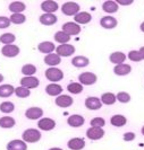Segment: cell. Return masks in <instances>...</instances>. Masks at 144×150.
I'll list each match as a JSON object with an SVG mask.
<instances>
[{"label": "cell", "mask_w": 144, "mask_h": 150, "mask_svg": "<svg viewBox=\"0 0 144 150\" xmlns=\"http://www.w3.org/2000/svg\"><path fill=\"white\" fill-rule=\"evenodd\" d=\"M80 5L73 2V1H69V2H65L62 6H61V11L62 14L66 16H75L80 13Z\"/></svg>", "instance_id": "2"}, {"label": "cell", "mask_w": 144, "mask_h": 150, "mask_svg": "<svg viewBox=\"0 0 144 150\" xmlns=\"http://www.w3.org/2000/svg\"><path fill=\"white\" fill-rule=\"evenodd\" d=\"M134 139H135V133H133V132H126L124 134V140L125 141H133Z\"/></svg>", "instance_id": "44"}, {"label": "cell", "mask_w": 144, "mask_h": 150, "mask_svg": "<svg viewBox=\"0 0 144 150\" xmlns=\"http://www.w3.org/2000/svg\"><path fill=\"white\" fill-rule=\"evenodd\" d=\"M21 85L22 87H25L27 89H32V88H37L40 85V80L35 77H24L21 79Z\"/></svg>", "instance_id": "8"}, {"label": "cell", "mask_w": 144, "mask_h": 150, "mask_svg": "<svg viewBox=\"0 0 144 150\" xmlns=\"http://www.w3.org/2000/svg\"><path fill=\"white\" fill-rule=\"evenodd\" d=\"M49 150H62V149H60V148H50Z\"/></svg>", "instance_id": "49"}, {"label": "cell", "mask_w": 144, "mask_h": 150, "mask_svg": "<svg viewBox=\"0 0 144 150\" xmlns=\"http://www.w3.org/2000/svg\"><path fill=\"white\" fill-rule=\"evenodd\" d=\"M1 81H4V76L0 74V83H1Z\"/></svg>", "instance_id": "48"}, {"label": "cell", "mask_w": 144, "mask_h": 150, "mask_svg": "<svg viewBox=\"0 0 144 150\" xmlns=\"http://www.w3.org/2000/svg\"><path fill=\"white\" fill-rule=\"evenodd\" d=\"M25 9H26V6L22 1H14L9 5V10L13 14H22V11H24Z\"/></svg>", "instance_id": "27"}, {"label": "cell", "mask_w": 144, "mask_h": 150, "mask_svg": "<svg viewBox=\"0 0 144 150\" xmlns=\"http://www.w3.org/2000/svg\"><path fill=\"white\" fill-rule=\"evenodd\" d=\"M73 103H74V99L70 96H68V95H59L58 97L56 98V105L59 106V107H62V108L72 106Z\"/></svg>", "instance_id": "10"}, {"label": "cell", "mask_w": 144, "mask_h": 150, "mask_svg": "<svg viewBox=\"0 0 144 150\" xmlns=\"http://www.w3.org/2000/svg\"><path fill=\"white\" fill-rule=\"evenodd\" d=\"M103 135H105V131H103V129L101 128H93V127H91L86 131V137L89 139H91V140H99V139L103 138Z\"/></svg>", "instance_id": "11"}, {"label": "cell", "mask_w": 144, "mask_h": 150, "mask_svg": "<svg viewBox=\"0 0 144 150\" xmlns=\"http://www.w3.org/2000/svg\"><path fill=\"white\" fill-rule=\"evenodd\" d=\"M56 52L59 57H70L75 53V46L72 44H61L56 49Z\"/></svg>", "instance_id": "7"}, {"label": "cell", "mask_w": 144, "mask_h": 150, "mask_svg": "<svg viewBox=\"0 0 144 150\" xmlns=\"http://www.w3.org/2000/svg\"><path fill=\"white\" fill-rule=\"evenodd\" d=\"M42 115H43V111L40 107H30L25 112V116L30 120H38L40 117H42Z\"/></svg>", "instance_id": "14"}, {"label": "cell", "mask_w": 144, "mask_h": 150, "mask_svg": "<svg viewBox=\"0 0 144 150\" xmlns=\"http://www.w3.org/2000/svg\"><path fill=\"white\" fill-rule=\"evenodd\" d=\"M9 21H10V23H14V24L19 25V24L25 23L26 17H25V15H23V14H13V15L9 17Z\"/></svg>", "instance_id": "37"}, {"label": "cell", "mask_w": 144, "mask_h": 150, "mask_svg": "<svg viewBox=\"0 0 144 150\" xmlns=\"http://www.w3.org/2000/svg\"><path fill=\"white\" fill-rule=\"evenodd\" d=\"M10 21L8 17H5V16H0V28H7L10 26Z\"/></svg>", "instance_id": "43"}, {"label": "cell", "mask_w": 144, "mask_h": 150, "mask_svg": "<svg viewBox=\"0 0 144 150\" xmlns=\"http://www.w3.org/2000/svg\"><path fill=\"white\" fill-rule=\"evenodd\" d=\"M15 108V105L11 102H4L0 104V111L2 113H11Z\"/></svg>", "instance_id": "39"}, {"label": "cell", "mask_w": 144, "mask_h": 150, "mask_svg": "<svg viewBox=\"0 0 144 150\" xmlns=\"http://www.w3.org/2000/svg\"><path fill=\"white\" fill-rule=\"evenodd\" d=\"M110 123L114 125V127H117V128H121L124 127L126 123H127V120L124 115H119V114H116L111 117L110 120Z\"/></svg>", "instance_id": "28"}, {"label": "cell", "mask_w": 144, "mask_h": 150, "mask_svg": "<svg viewBox=\"0 0 144 150\" xmlns=\"http://www.w3.org/2000/svg\"><path fill=\"white\" fill-rule=\"evenodd\" d=\"M37 72V67L33 64H25L22 68V74L25 75V77H32Z\"/></svg>", "instance_id": "36"}, {"label": "cell", "mask_w": 144, "mask_h": 150, "mask_svg": "<svg viewBox=\"0 0 144 150\" xmlns=\"http://www.w3.org/2000/svg\"><path fill=\"white\" fill-rule=\"evenodd\" d=\"M117 5H121V6H128L133 4V0H116Z\"/></svg>", "instance_id": "45"}, {"label": "cell", "mask_w": 144, "mask_h": 150, "mask_svg": "<svg viewBox=\"0 0 144 150\" xmlns=\"http://www.w3.org/2000/svg\"><path fill=\"white\" fill-rule=\"evenodd\" d=\"M19 52H21L19 47H18L17 45H14V44L5 45V46L1 49L2 55L6 57V58H15V57H17V55L19 54Z\"/></svg>", "instance_id": "5"}, {"label": "cell", "mask_w": 144, "mask_h": 150, "mask_svg": "<svg viewBox=\"0 0 144 150\" xmlns=\"http://www.w3.org/2000/svg\"><path fill=\"white\" fill-rule=\"evenodd\" d=\"M53 38H54L56 42H58V43H60V44H67L69 41H70V36L67 35V34H65L62 30L57 32V33L54 34Z\"/></svg>", "instance_id": "31"}, {"label": "cell", "mask_w": 144, "mask_h": 150, "mask_svg": "<svg viewBox=\"0 0 144 150\" xmlns=\"http://www.w3.org/2000/svg\"><path fill=\"white\" fill-rule=\"evenodd\" d=\"M138 52H140L141 57H142V60H144V46H143V47H141V49L138 50Z\"/></svg>", "instance_id": "46"}, {"label": "cell", "mask_w": 144, "mask_h": 150, "mask_svg": "<svg viewBox=\"0 0 144 150\" xmlns=\"http://www.w3.org/2000/svg\"><path fill=\"white\" fill-rule=\"evenodd\" d=\"M15 40H16L15 35L11 34V33H5V34H2V35L0 36V42L6 45L13 44V43L15 42Z\"/></svg>", "instance_id": "34"}, {"label": "cell", "mask_w": 144, "mask_h": 150, "mask_svg": "<svg viewBox=\"0 0 144 150\" xmlns=\"http://www.w3.org/2000/svg\"><path fill=\"white\" fill-rule=\"evenodd\" d=\"M62 32L65 34L69 35V36H72V35H78L81 33V27L76 23L68 22V23H65L62 25Z\"/></svg>", "instance_id": "4"}, {"label": "cell", "mask_w": 144, "mask_h": 150, "mask_svg": "<svg viewBox=\"0 0 144 150\" xmlns=\"http://www.w3.org/2000/svg\"><path fill=\"white\" fill-rule=\"evenodd\" d=\"M15 93V88L11 85H1L0 86V97L6 98L11 96Z\"/></svg>", "instance_id": "30"}, {"label": "cell", "mask_w": 144, "mask_h": 150, "mask_svg": "<svg viewBox=\"0 0 144 150\" xmlns=\"http://www.w3.org/2000/svg\"><path fill=\"white\" fill-rule=\"evenodd\" d=\"M84 117L82 115H78V114H74V115H70L68 119H67V123L68 125L73 127V128H80L84 124Z\"/></svg>", "instance_id": "16"}, {"label": "cell", "mask_w": 144, "mask_h": 150, "mask_svg": "<svg viewBox=\"0 0 144 150\" xmlns=\"http://www.w3.org/2000/svg\"><path fill=\"white\" fill-rule=\"evenodd\" d=\"M142 134L144 135V127H143V128H142Z\"/></svg>", "instance_id": "50"}, {"label": "cell", "mask_w": 144, "mask_h": 150, "mask_svg": "<svg viewBox=\"0 0 144 150\" xmlns=\"http://www.w3.org/2000/svg\"><path fill=\"white\" fill-rule=\"evenodd\" d=\"M102 9L108 13V14H114L118 10V5L116 4V1H111V0H108L105 1L103 5H102Z\"/></svg>", "instance_id": "29"}, {"label": "cell", "mask_w": 144, "mask_h": 150, "mask_svg": "<svg viewBox=\"0 0 144 150\" xmlns=\"http://www.w3.org/2000/svg\"><path fill=\"white\" fill-rule=\"evenodd\" d=\"M15 120L10 116H2L0 117V127L4 129H10L15 127Z\"/></svg>", "instance_id": "33"}, {"label": "cell", "mask_w": 144, "mask_h": 150, "mask_svg": "<svg viewBox=\"0 0 144 150\" xmlns=\"http://www.w3.org/2000/svg\"><path fill=\"white\" fill-rule=\"evenodd\" d=\"M68 148L72 150H81L85 147V141L82 138H73L68 141Z\"/></svg>", "instance_id": "18"}, {"label": "cell", "mask_w": 144, "mask_h": 150, "mask_svg": "<svg viewBox=\"0 0 144 150\" xmlns=\"http://www.w3.org/2000/svg\"><path fill=\"white\" fill-rule=\"evenodd\" d=\"M126 54L123 52H114L112 54H110V57H109V60L111 61L112 63H115L116 66H118V64H121V63H124V61L126 60Z\"/></svg>", "instance_id": "25"}, {"label": "cell", "mask_w": 144, "mask_h": 150, "mask_svg": "<svg viewBox=\"0 0 144 150\" xmlns=\"http://www.w3.org/2000/svg\"><path fill=\"white\" fill-rule=\"evenodd\" d=\"M74 21L76 22V24H87L92 21V16L91 14L86 13V11H82V13H78L77 15H75L74 17Z\"/></svg>", "instance_id": "21"}, {"label": "cell", "mask_w": 144, "mask_h": 150, "mask_svg": "<svg viewBox=\"0 0 144 150\" xmlns=\"http://www.w3.org/2000/svg\"><path fill=\"white\" fill-rule=\"evenodd\" d=\"M15 94L17 97L19 98H26L30 96L31 91L30 89H27V88H25V87H17V88H15Z\"/></svg>", "instance_id": "38"}, {"label": "cell", "mask_w": 144, "mask_h": 150, "mask_svg": "<svg viewBox=\"0 0 144 150\" xmlns=\"http://www.w3.org/2000/svg\"><path fill=\"white\" fill-rule=\"evenodd\" d=\"M89 63H90V60H89L86 57H83V55L75 57V58H73V60H72V64L76 68H84V67H86Z\"/></svg>", "instance_id": "26"}, {"label": "cell", "mask_w": 144, "mask_h": 150, "mask_svg": "<svg viewBox=\"0 0 144 150\" xmlns=\"http://www.w3.org/2000/svg\"><path fill=\"white\" fill-rule=\"evenodd\" d=\"M97 76L94 75L93 72H83L78 76V81L81 85H86V86H90L93 83H97Z\"/></svg>", "instance_id": "6"}, {"label": "cell", "mask_w": 144, "mask_h": 150, "mask_svg": "<svg viewBox=\"0 0 144 150\" xmlns=\"http://www.w3.org/2000/svg\"><path fill=\"white\" fill-rule=\"evenodd\" d=\"M58 4L53 0H46L41 4V9L44 11V14H52L56 10H58Z\"/></svg>", "instance_id": "9"}, {"label": "cell", "mask_w": 144, "mask_h": 150, "mask_svg": "<svg viewBox=\"0 0 144 150\" xmlns=\"http://www.w3.org/2000/svg\"><path fill=\"white\" fill-rule=\"evenodd\" d=\"M128 59L130 61H134V62H140V61H142V57H141L138 51L133 50L128 53Z\"/></svg>", "instance_id": "41"}, {"label": "cell", "mask_w": 144, "mask_h": 150, "mask_svg": "<svg viewBox=\"0 0 144 150\" xmlns=\"http://www.w3.org/2000/svg\"><path fill=\"white\" fill-rule=\"evenodd\" d=\"M22 138H23V141L25 143H34L38 142L41 139V133L37 129H27L23 132Z\"/></svg>", "instance_id": "1"}, {"label": "cell", "mask_w": 144, "mask_h": 150, "mask_svg": "<svg viewBox=\"0 0 144 150\" xmlns=\"http://www.w3.org/2000/svg\"><path fill=\"white\" fill-rule=\"evenodd\" d=\"M140 28H141V30H142V32L144 33V22L141 24V27H140Z\"/></svg>", "instance_id": "47"}, {"label": "cell", "mask_w": 144, "mask_h": 150, "mask_svg": "<svg viewBox=\"0 0 144 150\" xmlns=\"http://www.w3.org/2000/svg\"><path fill=\"white\" fill-rule=\"evenodd\" d=\"M117 98L116 95L112 93H105L102 96H101V103L102 104H106V105H112L116 103Z\"/></svg>", "instance_id": "32"}, {"label": "cell", "mask_w": 144, "mask_h": 150, "mask_svg": "<svg viewBox=\"0 0 144 150\" xmlns=\"http://www.w3.org/2000/svg\"><path fill=\"white\" fill-rule=\"evenodd\" d=\"M7 150H27V144L23 140H11L8 142Z\"/></svg>", "instance_id": "19"}, {"label": "cell", "mask_w": 144, "mask_h": 150, "mask_svg": "<svg viewBox=\"0 0 144 150\" xmlns=\"http://www.w3.org/2000/svg\"><path fill=\"white\" fill-rule=\"evenodd\" d=\"M85 106L89 110L97 111L99 108H101L102 103H101V99L98 97H87L85 99Z\"/></svg>", "instance_id": "15"}, {"label": "cell", "mask_w": 144, "mask_h": 150, "mask_svg": "<svg viewBox=\"0 0 144 150\" xmlns=\"http://www.w3.org/2000/svg\"><path fill=\"white\" fill-rule=\"evenodd\" d=\"M39 51L41 53H44V54H50L52 53V51L54 50V44L50 41H46V42H41L38 45Z\"/></svg>", "instance_id": "24"}, {"label": "cell", "mask_w": 144, "mask_h": 150, "mask_svg": "<svg viewBox=\"0 0 144 150\" xmlns=\"http://www.w3.org/2000/svg\"><path fill=\"white\" fill-rule=\"evenodd\" d=\"M61 62V59L60 57L56 53H50V54H47L46 58H44V63L48 64V66H50L51 68H54L56 66H58L59 63Z\"/></svg>", "instance_id": "17"}, {"label": "cell", "mask_w": 144, "mask_h": 150, "mask_svg": "<svg viewBox=\"0 0 144 150\" xmlns=\"http://www.w3.org/2000/svg\"><path fill=\"white\" fill-rule=\"evenodd\" d=\"M46 78L52 81V83H56L64 78V72L58 68H49L46 70Z\"/></svg>", "instance_id": "3"}, {"label": "cell", "mask_w": 144, "mask_h": 150, "mask_svg": "<svg viewBox=\"0 0 144 150\" xmlns=\"http://www.w3.org/2000/svg\"><path fill=\"white\" fill-rule=\"evenodd\" d=\"M100 24L106 30H112L117 26V19L112 16H105V17L101 18Z\"/></svg>", "instance_id": "13"}, {"label": "cell", "mask_w": 144, "mask_h": 150, "mask_svg": "<svg viewBox=\"0 0 144 150\" xmlns=\"http://www.w3.org/2000/svg\"><path fill=\"white\" fill-rule=\"evenodd\" d=\"M67 90L70 94H80L83 91V85L80 83H70L67 86Z\"/></svg>", "instance_id": "35"}, {"label": "cell", "mask_w": 144, "mask_h": 150, "mask_svg": "<svg viewBox=\"0 0 144 150\" xmlns=\"http://www.w3.org/2000/svg\"><path fill=\"white\" fill-rule=\"evenodd\" d=\"M62 91V87L58 83H50L46 87V93L50 96H58Z\"/></svg>", "instance_id": "23"}, {"label": "cell", "mask_w": 144, "mask_h": 150, "mask_svg": "<svg viewBox=\"0 0 144 150\" xmlns=\"http://www.w3.org/2000/svg\"><path fill=\"white\" fill-rule=\"evenodd\" d=\"M106 124V121L103 120L102 117H94L93 120H91V125L93 128H101L105 127Z\"/></svg>", "instance_id": "42"}, {"label": "cell", "mask_w": 144, "mask_h": 150, "mask_svg": "<svg viewBox=\"0 0 144 150\" xmlns=\"http://www.w3.org/2000/svg\"><path fill=\"white\" fill-rule=\"evenodd\" d=\"M38 127L39 129L43 130V131H50L54 129L56 127V122L52 119H49V117H43L38 122Z\"/></svg>", "instance_id": "12"}, {"label": "cell", "mask_w": 144, "mask_h": 150, "mask_svg": "<svg viewBox=\"0 0 144 150\" xmlns=\"http://www.w3.org/2000/svg\"><path fill=\"white\" fill-rule=\"evenodd\" d=\"M132 71V67L127 63H121L114 68V72L117 76H126Z\"/></svg>", "instance_id": "22"}, {"label": "cell", "mask_w": 144, "mask_h": 150, "mask_svg": "<svg viewBox=\"0 0 144 150\" xmlns=\"http://www.w3.org/2000/svg\"><path fill=\"white\" fill-rule=\"evenodd\" d=\"M116 98L120 103H128L129 100H130V95L127 94V93H125V91H120V93H118L116 95Z\"/></svg>", "instance_id": "40"}, {"label": "cell", "mask_w": 144, "mask_h": 150, "mask_svg": "<svg viewBox=\"0 0 144 150\" xmlns=\"http://www.w3.org/2000/svg\"><path fill=\"white\" fill-rule=\"evenodd\" d=\"M58 21V17L53 14H43V15L40 16V23L42 25H46V26H50L56 24Z\"/></svg>", "instance_id": "20"}]
</instances>
